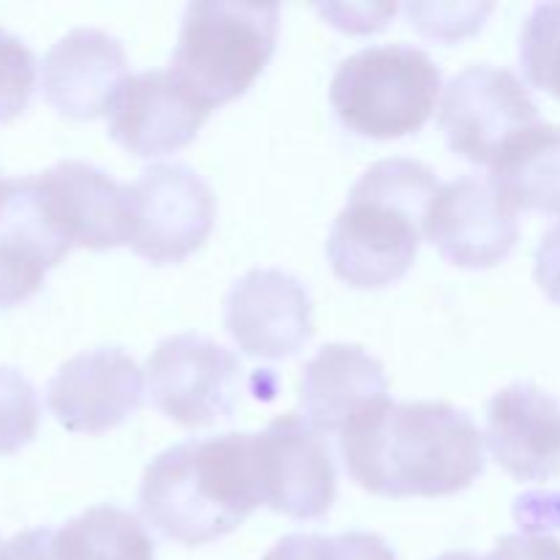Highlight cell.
<instances>
[{"mask_svg": "<svg viewBox=\"0 0 560 560\" xmlns=\"http://www.w3.org/2000/svg\"><path fill=\"white\" fill-rule=\"evenodd\" d=\"M350 479L377 498H446L485 474V435L446 402H383L339 435Z\"/></svg>", "mask_w": 560, "mask_h": 560, "instance_id": "6da1fadb", "label": "cell"}, {"mask_svg": "<svg viewBox=\"0 0 560 560\" xmlns=\"http://www.w3.org/2000/svg\"><path fill=\"white\" fill-rule=\"evenodd\" d=\"M266 506L257 432L189 438L151 459L140 514L159 536L186 547L224 539Z\"/></svg>", "mask_w": 560, "mask_h": 560, "instance_id": "7a4b0ae2", "label": "cell"}, {"mask_svg": "<svg viewBox=\"0 0 560 560\" xmlns=\"http://www.w3.org/2000/svg\"><path fill=\"white\" fill-rule=\"evenodd\" d=\"M435 170L416 159H381L350 189L328 233L334 273L355 290L397 284L419 255L424 219L438 195Z\"/></svg>", "mask_w": 560, "mask_h": 560, "instance_id": "3957f363", "label": "cell"}, {"mask_svg": "<svg viewBox=\"0 0 560 560\" xmlns=\"http://www.w3.org/2000/svg\"><path fill=\"white\" fill-rule=\"evenodd\" d=\"M279 20V3H189L173 52V74L206 107L235 102L271 63Z\"/></svg>", "mask_w": 560, "mask_h": 560, "instance_id": "277c9868", "label": "cell"}, {"mask_svg": "<svg viewBox=\"0 0 560 560\" xmlns=\"http://www.w3.org/2000/svg\"><path fill=\"white\" fill-rule=\"evenodd\" d=\"M328 96L348 131L399 140L424 129L435 113L441 69L413 44H375L339 63Z\"/></svg>", "mask_w": 560, "mask_h": 560, "instance_id": "5b68a950", "label": "cell"}, {"mask_svg": "<svg viewBox=\"0 0 560 560\" xmlns=\"http://www.w3.org/2000/svg\"><path fill=\"white\" fill-rule=\"evenodd\" d=\"M217 222V195L186 164H153L126 186V244L151 266L195 255Z\"/></svg>", "mask_w": 560, "mask_h": 560, "instance_id": "8992f818", "label": "cell"}, {"mask_svg": "<svg viewBox=\"0 0 560 560\" xmlns=\"http://www.w3.org/2000/svg\"><path fill=\"white\" fill-rule=\"evenodd\" d=\"M148 399L170 421L208 427L233 419L241 397L238 359L200 334H178L156 345L145 364Z\"/></svg>", "mask_w": 560, "mask_h": 560, "instance_id": "52a82bcc", "label": "cell"}, {"mask_svg": "<svg viewBox=\"0 0 560 560\" xmlns=\"http://www.w3.org/2000/svg\"><path fill=\"white\" fill-rule=\"evenodd\" d=\"M438 124L457 156L470 164H492L509 140L541 120L517 74L479 63L448 82Z\"/></svg>", "mask_w": 560, "mask_h": 560, "instance_id": "ba28073f", "label": "cell"}, {"mask_svg": "<svg viewBox=\"0 0 560 560\" xmlns=\"http://www.w3.org/2000/svg\"><path fill=\"white\" fill-rule=\"evenodd\" d=\"M27 180L38 213L69 252L74 246L107 252L126 244V186L96 164L66 159Z\"/></svg>", "mask_w": 560, "mask_h": 560, "instance_id": "9c48e42d", "label": "cell"}, {"mask_svg": "<svg viewBox=\"0 0 560 560\" xmlns=\"http://www.w3.org/2000/svg\"><path fill=\"white\" fill-rule=\"evenodd\" d=\"M262 498L290 520H320L337 501V465L326 438L304 416H279L257 432Z\"/></svg>", "mask_w": 560, "mask_h": 560, "instance_id": "30bf717a", "label": "cell"}, {"mask_svg": "<svg viewBox=\"0 0 560 560\" xmlns=\"http://www.w3.org/2000/svg\"><path fill=\"white\" fill-rule=\"evenodd\" d=\"M424 235L446 262L495 268L520 241L517 213L503 206L490 180L463 175L441 184L424 219Z\"/></svg>", "mask_w": 560, "mask_h": 560, "instance_id": "8fae6325", "label": "cell"}, {"mask_svg": "<svg viewBox=\"0 0 560 560\" xmlns=\"http://www.w3.org/2000/svg\"><path fill=\"white\" fill-rule=\"evenodd\" d=\"M224 326L246 355L288 359L315 334L312 299L293 273L255 268L230 288Z\"/></svg>", "mask_w": 560, "mask_h": 560, "instance_id": "7c38bea8", "label": "cell"}, {"mask_svg": "<svg viewBox=\"0 0 560 560\" xmlns=\"http://www.w3.org/2000/svg\"><path fill=\"white\" fill-rule=\"evenodd\" d=\"M142 388L140 366L124 348H96L60 366L47 386V405L63 430L98 435L137 413Z\"/></svg>", "mask_w": 560, "mask_h": 560, "instance_id": "4fadbf2b", "label": "cell"}, {"mask_svg": "<svg viewBox=\"0 0 560 560\" xmlns=\"http://www.w3.org/2000/svg\"><path fill=\"white\" fill-rule=\"evenodd\" d=\"M213 109L173 69L129 77L109 107V137L135 156H164L189 145Z\"/></svg>", "mask_w": 560, "mask_h": 560, "instance_id": "5bb4252c", "label": "cell"}, {"mask_svg": "<svg viewBox=\"0 0 560 560\" xmlns=\"http://www.w3.org/2000/svg\"><path fill=\"white\" fill-rule=\"evenodd\" d=\"M129 80L124 44L98 27H74L42 60V91L49 107L74 120L109 113Z\"/></svg>", "mask_w": 560, "mask_h": 560, "instance_id": "9a60e30c", "label": "cell"}, {"mask_svg": "<svg viewBox=\"0 0 560 560\" xmlns=\"http://www.w3.org/2000/svg\"><path fill=\"white\" fill-rule=\"evenodd\" d=\"M487 446L517 481H550L560 474V405L534 383L498 392L487 413Z\"/></svg>", "mask_w": 560, "mask_h": 560, "instance_id": "2e32d148", "label": "cell"}, {"mask_svg": "<svg viewBox=\"0 0 560 560\" xmlns=\"http://www.w3.org/2000/svg\"><path fill=\"white\" fill-rule=\"evenodd\" d=\"M388 402L386 370L359 345H326L301 375V410L317 432H339Z\"/></svg>", "mask_w": 560, "mask_h": 560, "instance_id": "e0dca14e", "label": "cell"}, {"mask_svg": "<svg viewBox=\"0 0 560 560\" xmlns=\"http://www.w3.org/2000/svg\"><path fill=\"white\" fill-rule=\"evenodd\" d=\"M490 184L509 211L560 217V126L536 124L503 145Z\"/></svg>", "mask_w": 560, "mask_h": 560, "instance_id": "ac0fdd59", "label": "cell"}, {"mask_svg": "<svg viewBox=\"0 0 560 560\" xmlns=\"http://www.w3.org/2000/svg\"><path fill=\"white\" fill-rule=\"evenodd\" d=\"M58 560H156L145 525L118 506H93L55 530Z\"/></svg>", "mask_w": 560, "mask_h": 560, "instance_id": "d6986e66", "label": "cell"}, {"mask_svg": "<svg viewBox=\"0 0 560 560\" xmlns=\"http://www.w3.org/2000/svg\"><path fill=\"white\" fill-rule=\"evenodd\" d=\"M525 80L560 98V3H541L528 14L520 36Z\"/></svg>", "mask_w": 560, "mask_h": 560, "instance_id": "ffe728a7", "label": "cell"}, {"mask_svg": "<svg viewBox=\"0 0 560 560\" xmlns=\"http://www.w3.org/2000/svg\"><path fill=\"white\" fill-rule=\"evenodd\" d=\"M262 560H397L383 536L350 530L339 536L290 534L268 550Z\"/></svg>", "mask_w": 560, "mask_h": 560, "instance_id": "44dd1931", "label": "cell"}, {"mask_svg": "<svg viewBox=\"0 0 560 560\" xmlns=\"http://www.w3.org/2000/svg\"><path fill=\"white\" fill-rule=\"evenodd\" d=\"M42 405L20 370L0 366V457L22 452L36 438Z\"/></svg>", "mask_w": 560, "mask_h": 560, "instance_id": "7402d4cb", "label": "cell"}, {"mask_svg": "<svg viewBox=\"0 0 560 560\" xmlns=\"http://www.w3.org/2000/svg\"><path fill=\"white\" fill-rule=\"evenodd\" d=\"M49 268L52 266L36 246L0 228V310L33 299Z\"/></svg>", "mask_w": 560, "mask_h": 560, "instance_id": "603a6c76", "label": "cell"}, {"mask_svg": "<svg viewBox=\"0 0 560 560\" xmlns=\"http://www.w3.org/2000/svg\"><path fill=\"white\" fill-rule=\"evenodd\" d=\"M38 66L20 36L0 27V124L20 118L36 91Z\"/></svg>", "mask_w": 560, "mask_h": 560, "instance_id": "cb8c5ba5", "label": "cell"}, {"mask_svg": "<svg viewBox=\"0 0 560 560\" xmlns=\"http://www.w3.org/2000/svg\"><path fill=\"white\" fill-rule=\"evenodd\" d=\"M487 560H560V541L536 534L503 536Z\"/></svg>", "mask_w": 560, "mask_h": 560, "instance_id": "d4e9b609", "label": "cell"}, {"mask_svg": "<svg viewBox=\"0 0 560 560\" xmlns=\"http://www.w3.org/2000/svg\"><path fill=\"white\" fill-rule=\"evenodd\" d=\"M534 277L541 293L560 306V222L552 230H547L539 249H536Z\"/></svg>", "mask_w": 560, "mask_h": 560, "instance_id": "484cf974", "label": "cell"}, {"mask_svg": "<svg viewBox=\"0 0 560 560\" xmlns=\"http://www.w3.org/2000/svg\"><path fill=\"white\" fill-rule=\"evenodd\" d=\"M0 560H58L55 558V530H22L0 547Z\"/></svg>", "mask_w": 560, "mask_h": 560, "instance_id": "4316f807", "label": "cell"}, {"mask_svg": "<svg viewBox=\"0 0 560 560\" xmlns=\"http://www.w3.org/2000/svg\"><path fill=\"white\" fill-rule=\"evenodd\" d=\"M435 560H487V558L476 556V552H468V550H454V552H443V556Z\"/></svg>", "mask_w": 560, "mask_h": 560, "instance_id": "83f0119b", "label": "cell"}, {"mask_svg": "<svg viewBox=\"0 0 560 560\" xmlns=\"http://www.w3.org/2000/svg\"><path fill=\"white\" fill-rule=\"evenodd\" d=\"M3 189H5V180H3V175H0V197H3Z\"/></svg>", "mask_w": 560, "mask_h": 560, "instance_id": "f1b7e54d", "label": "cell"}, {"mask_svg": "<svg viewBox=\"0 0 560 560\" xmlns=\"http://www.w3.org/2000/svg\"><path fill=\"white\" fill-rule=\"evenodd\" d=\"M0 547H3V545H0Z\"/></svg>", "mask_w": 560, "mask_h": 560, "instance_id": "f546056e", "label": "cell"}]
</instances>
